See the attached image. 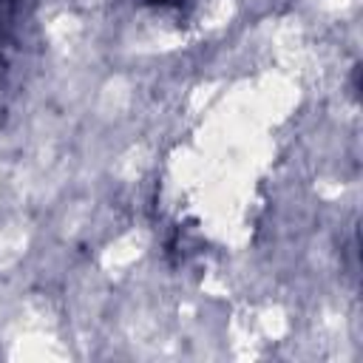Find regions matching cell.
<instances>
[{
	"label": "cell",
	"instance_id": "cell-2",
	"mask_svg": "<svg viewBox=\"0 0 363 363\" xmlns=\"http://www.w3.org/2000/svg\"><path fill=\"white\" fill-rule=\"evenodd\" d=\"M3 43V40H0ZM3 65H6V60H3V48H0V74H3Z\"/></svg>",
	"mask_w": 363,
	"mask_h": 363
},
{
	"label": "cell",
	"instance_id": "cell-1",
	"mask_svg": "<svg viewBox=\"0 0 363 363\" xmlns=\"http://www.w3.org/2000/svg\"><path fill=\"white\" fill-rule=\"evenodd\" d=\"M34 11V0H0V40L23 26Z\"/></svg>",
	"mask_w": 363,
	"mask_h": 363
}]
</instances>
